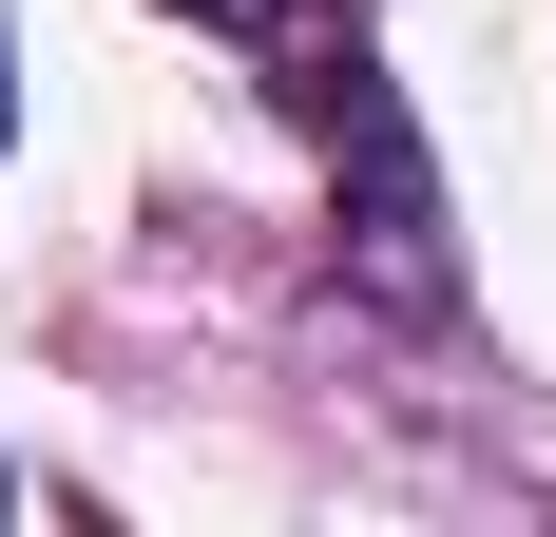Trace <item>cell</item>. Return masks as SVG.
Listing matches in <instances>:
<instances>
[{"instance_id":"cell-2","label":"cell","mask_w":556,"mask_h":537,"mask_svg":"<svg viewBox=\"0 0 556 537\" xmlns=\"http://www.w3.org/2000/svg\"><path fill=\"white\" fill-rule=\"evenodd\" d=\"M173 20H212V39H269V20H288V0H173Z\"/></svg>"},{"instance_id":"cell-3","label":"cell","mask_w":556,"mask_h":537,"mask_svg":"<svg viewBox=\"0 0 556 537\" xmlns=\"http://www.w3.org/2000/svg\"><path fill=\"white\" fill-rule=\"evenodd\" d=\"M0 135H20V39H0Z\"/></svg>"},{"instance_id":"cell-1","label":"cell","mask_w":556,"mask_h":537,"mask_svg":"<svg viewBox=\"0 0 556 537\" xmlns=\"http://www.w3.org/2000/svg\"><path fill=\"white\" fill-rule=\"evenodd\" d=\"M288 115H307L327 173H345V250H365V288H384V308H442V173H422V135H403L365 20H307V39H288Z\"/></svg>"},{"instance_id":"cell-4","label":"cell","mask_w":556,"mask_h":537,"mask_svg":"<svg viewBox=\"0 0 556 537\" xmlns=\"http://www.w3.org/2000/svg\"><path fill=\"white\" fill-rule=\"evenodd\" d=\"M0 519H20V480H0Z\"/></svg>"}]
</instances>
